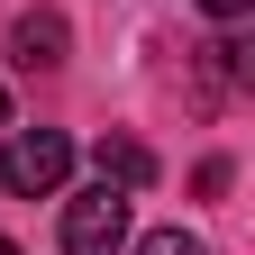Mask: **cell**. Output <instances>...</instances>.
I'll list each match as a JSON object with an SVG mask.
<instances>
[{
    "mask_svg": "<svg viewBox=\"0 0 255 255\" xmlns=\"http://www.w3.org/2000/svg\"><path fill=\"white\" fill-rule=\"evenodd\" d=\"M9 55L27 64V73H55V64H64V18H55V9H37V18H18V37H9Z\"/></svg>",
    "mask_w": 255,
    "mask_h": 255,
    "instance_id": "3",
    "label": "cell"
},
{
    "mask_svg": "<svg viewBox=\"0 0 255 255\" xmlns=\"http://www.w3.org/2000/svg\"><path fill=\"white\" fill-rule=\"evenodd\" d=\"M64 173H73V137H64V128H0V191L55 201Z\"/></svg>",
    "mask_w": 255,
    "mask_h": 255,
    "instance_id": "1",
    "label": "cell"
},
{
    "mask_svg": "<svg viewBox=\"0 0 255 255\" xmlns=\"http://www.w3.org/2000/svg\"><path fill=\"white\" fill-rule=\"evenodd\" d=\"M101 182H119V191H146V182H155V155H146L137 137H101Z\"/></svg>",
    "mask_w": 255,
    "mask_h": 255,
    "instance_id": "4",
    "label": "cell"
},
{
    "mask_svg": "<svg viewBox=\"0 0 255 255\" xmlns=\"http://www.w3.org/2000/svg\"><path fill=\"white\" fill-rule=\"evenodd\" d=\"M128 246V191L119 182H91L64 201V255H119Z\"/></svg>",
    "mask_w": 255,
    "mask_h": 255,
    "instance_id": "2",
    "label": "cell"
},
{
    "mask_svg": "<svg viewBox=\"0 0 255 255\" xmlns=\"http://www.w3.org/2000/svg\"><path fill=\"white\" fill-rule=\"evenodd\" d=\"M0 128H9V91H0Z\"/></svg>",
    "mask_w": 255,
    "mask_h": 255,
    "instance_id": "7",
    "label": "cell"
},
{
    "mask_svg": "<svg viewBox=\"0 0 255 255\" xmlns=\"http://www.w3.org/2000/svg\"><path fill=\"white\" fill-rule=\"evenodd\" d=\"M137 255H210V246L182 237V228H155V237H137Z\"/></svg>",
    "mask_w": 255,
    "mask_h": 255,
    "instance_id": "5",
    "label": "cell"
},
{
    "mask_svg": "<svg viewBox=\"0 0 255 255\" xmlns=\"http://www.w3.org/2000/svg\"><path fill=\"white\" fill-rule=\"evenodd\" d=\"M0 255H27V246H0Z\"/></svg>",
    "mask_w": 255,
    "mask_h": 255,
    "instance_id": "8",
    "label": "cell"
},
{
    "mask_svg": "<svg viewBox=\"0 0 255 255\" xmlns=\"http://www.w3.org/2000/svg\"><path fill=\"white\" fill-rule=\"evenodd\" d=\"M201 9H210V18H246L255 0H201Z\"/></svg>",
    "mask_w": 255,
    "mask_h": 255,
    "instance_id": "6",
    "label": "cell"
}]
</instances>
